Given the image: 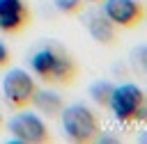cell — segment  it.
<instances>
[{"instance_id":"obj_1","label":"cell","mask_w":147,"mask_h":144,"mask_svg":"<svg viewBox=\"0 0 147 144\" xmlns=\"http://www.w3.org/2000/svg\"><path fill=\"white\" fill-rule=\"evenodd\" d=\"M30 69L41 82L51 87H69L80 75V64L76 57L57 43H44L37 48L30 57Z\"/></svg>"},{"instance_id":"obj_2","label":"cell","mask_w":147,"mask_h":144,"mask_svg":"<svg viewBox=\"0 0 147 144\" xmlns=\"http://www.w3.org/2000/svg\"><path fill=\"white\" fill-rule=\"evenodd\" d=\"M60 121L67 139L76 144H92V142H99L101 137V121L96 112L90 110L85 103L64 105L60 112Z\"/></svg>"},{"instance_id":"obj_3","label":"cell","mask_w":147,"mask_h":144,"mask_svg":"<svg viewBox=\"0 0 147 144\" xmlns=\"http://www.w3.org/2000/svg\"><path fill=\"white\" fill-rule=\"evenodd\" d=\"M108 110L122 123L147 121V94L138 85H133V82L115 85L113 94H110Z\"/></svg>"},{"instance_id":"obj_4","label":"cell","mask_w":147,"mask_h":144,"mask_svg":"<svg viewBox=\"0 0 147 144\" xmlns=\"http://www.w3.org/2000/svg\"><path fill=\"white\" fill-rule=\"evenodd\" d=\"M37 91H39L37 80L25 69H11L2 78V96H5L7 105L14 112L30 107L32 101H34V96H37Z\"/></svg>"},{"instance_id":"obj_5","label":"cell","mask_w":147,"mask_h":144,"mask_svg":"<svg viewBox=\"0 0 147 144\" xmlns=\"http://www.w3.org/2000/svg\"><path fill=\"white\" fill-rule=\"evenodd\" d=\"M9 133L14 135V142H23V144L53 142V135H51L48 126L44 123V119L32 112H25V110H16V114L9 121Z\"/></svg>"},{"instance_id":"obj_6","label":"cell","mask_w":147,"mask_h":144,"mask_svg":"<svg viewBox=\"0 0 147 144\" xmlns=\"http://www.w3.org/2000/svg\"><path fill=\"white\" fill-rule=\"evenodd\" d=\"M103 14L119 30H136L147 21V5L142 0H103Z\"/></svg>"},{"instance_id":"obj_7","label":"cell","mask_w":147,"mask_h":144,"mask_svg":"<svg viewBox=\"0 0 147 144\" xmlns=\"http://www.w3.org/2000/svg\"><path fill=\"white\" fill-rule=\"evenodd\" d=\"M32 23V9L25 0H0V32L21 34Z\"/></svg>"},{"instance_id":"obj_8","label":"cell","mask_w":147,"mask_h":144,"mask_svg":"<svg viewBox=\"0 0 147 144\" xmlns=\"http://www.w3.org/2000/svg\"><path fill=\"white\" fill-rule=\"evenodd\" d=\"M85 30L101 46H117L119 43V27L106 14H92V16H87L85 18Z\"/></svg>"},{"instance_id":"obj_9","label":"cell","mask_w":147,"mask_h":144,"mask_svg":"<svg viewBox=\"0 0 147 144\" xmlns=\"http://www.w3.org/2000/svg\"><path fill=\"white\" fill-rule=\"evenodd\" d=\"M32 105H37V110H39V112H44V114H48V117L60 114V112H62V107H64L62 98H60L57 94H53V91H37V96H34Z\"/></svg>"},{"instance_id":"obj_10","label":"cell","mask_w":147,"mask_h":144,"mask_svg":"<svg viewBox=\"0 0 147 144\" xmlns=\"http://www.w3.org/2000/svg\"><path fill=\"white\" fill-rule=\"evenodd\" d=\"M113 87H115V85H110L108 80H96V82L90 85V96H92L101 107H108V103H110V94H113Z\"/></svg>"},{"instance_id":"obj_11","label":"cell","mask_w":147,"mask_h":144,"mask_svg":"<svg viewBox=\"0 0 147 144\" xmlns=\"http://www.w3.org/2000/svg\"><path fill=\"white\" fill-rule=\"evenodd\" d=\"M53 5L64 16H78L85 9V0H53Z\"/></svg>"},{"instance_id":"obj_12","label":"cell","mask_w":147,"mask_h":144,"mask_svg":"<svg viewBox=\"0 0 147 144\" xmlns=\"http://www.w3.org/2000/svg\"><path fill=\"white\" fill-rule=\"evenodd\" d=\"M133 62H136V66H138L142 73H147V43L133 48Z\"/></svg>"},{"instance_id":"obj_13","label":"cell","mask_w":147,"mask_h":144,"mask_svg":"<svg viewBox=\"0 0 147 144\" xmlns=\"http://www.w3.org/2000/svg\"><path fill=\"white\" fill-rule=\"evenodd\" d=\"M9 62H11V53H9V48L0 41V71H2V69H7V66H9Z\"/></svg>"},{"instance_id":"obj_14","label":"cell","mask_w":147,"mask_h":144,"mask_svg":"<svg viewBox=\"0 0 147 144\" xmlns=\"http://www.w3.org/2000/svg\"><path fill=\"white\" fill-rule=\"evenodd\" d=\"M138 142H142V144H145V142H147V128H145V130H142V133H140V137H138Z\"/></svg>"},{"instance_id":"obj_15","label":"cell","mask_w":147,"mask_h":144,"mask_svg":"<svg viewBox=\"0 0 147 144\" xmlns=\"http://www.w3.org/2000/svg\"><path fill=\"white\" fill-rule=\"evenodd\" d=\"M2 126H5V119H2V114H0V130H2Z\"/></svg>"},{"instance_id":"obj_16","label":"cell","mask_w":147,"mask_h":144,"mask_svg":"<svg viewBox=\"0 0 147 144\" xmlns=\"http://www.w3.org/2000/svg\"><path fill=\"white\" fill-rule=\"evenodd\" d=\"M85 2H103V0H85Z\"/></svg>"},{"instance_id":"obj_17","label":"cell","mask_w":147,"mask_h":144,"mask_svg":"<svg viewBox=\"0 0 147 144\" xmlns=\"http://www.w3.org/2000/svg\"><path fill=\"white\" fill-rule=\"evenodd\" d=\"M145 94H147V91H145Z\"/></svg>"}]
</instances>
